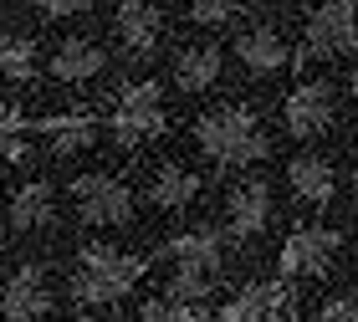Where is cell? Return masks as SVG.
I'll use <instances>...</instances> for the list:
<instances>
[{
	"instance_id": "1",
	"label": "cell",
	"mask_w": 358,
	"mask_h": 322,
	"mask_svg": "<svg viewBox=\"0 0 358 322\" xmlns=\"http://www.w3.org/2000/svg\"><path fill=\"white\" fill-rule=\"evenodd\" d=\"M143 256L138 251H123V246H108V240H92V246L77 251V266L67 277V297L77 302L83 312L92 307H113L118 297H128L143 277Z\"/></svg>"
},
{
	"instance_id": "2",
	"label": "cell",
	"mask_w": 358,
	"mask_h": 322,
	"mask_svg": "<svg viewBox=\"0 0 358 322\" xmlns=\"http://www.w3.org/2000/svg\"><path fill=\"white\" fill-rule=\"evenodd\" d=\"M194 143L210 164L220 169H246V164H262L271 138H266V123L262 112L246 108V103H220L210 108L200 123H194Z\"/></svg>"
},
{
	"instance_id": "3",
	"label": "cell",
	"mask_w": 358,
	"mask_h": 322,
	"mask_svg": "<svg viewBox=\"0 0 358 322\" xmlns=\"http://www.w3.org/2000/svg\"><path fill=\"white\" fill-rule=\"evenodd\" d=\"M72 205H77V220H87V225H128L134 220V189L118 174H103V169L72 180Z\"/></svg>"
},
{
	"instance_id": "4",
	"label": "cell",
	"mask_w": 358,
	"mask_h": 322,
	"mask_svg": "<svg viewBox=\"0 0 358 322\" xmlns=\"http://www.w3.org/2000/svg\"><path fill=\"white\" fill-rule=\"evenodd\" d=\"M358 46V0H322L307 15L302 57H348Z\"/></svg>"
},
{
	"instance_id": "5",
	"label": "cell",
	"mask_w": 358,
	"mask_h": 322,
	"mask_svg": "<svg viewBox=\"0 0 358 322\" xmlns=\"http://www.w3.org/2000/svg\"><path fill=\"white\" fill-rule=\"evenodd\" d=\"M164 133V98H159V82H134L123 87L118 108H113V138L123 149H138L143 138Z\"/></svg>"
},
{
	"instance_id": "6",
	"label": "cell",
	"mask_w": 358,
	"mask_h": 322,
	"mask_svg": "<svg viewBox=\"0 0 358 322\" xmlns=\"http://www.w3.org/2000/svg\"><path fill=\"white\" fill-rule=\"evenodd\" d=\"M338 251H343L338 230H328V225H297L282 246V277H322Z\"/></svg>"
},
{
	"instance_id": "7",
	"label": "cell",
	"mask_w": 358,
	"mask_h": 322,
	"mask_svg": "<svg viewBox=\"0 0 358 322\" xmlns=\"http://www.w3.org/2000/svg\"><path fill=\"white\" fill-rule=\"evenodd\" d=\"M333 112H338L333 82H297L282 103V123H287L292 138H317L322 128L333 123Z\"/></svg>"
},
{
	"instance_id": "8",
	"label": "cell",
	"mask_w": 358,
	"mask_h": 322,
	"mask_svg": "<svg viewBox=\"0 0 358 322\" xmlns=\"http://www.w3.org/2000/svg\"><path fill=\"white\" fill-rule=\"evenodd\" d=\"M52 307H57V297H52V281H46V266L26 261L0 281V317L26 322V317H46Z\"/></svg>"
},
{
	"instance_id": "9",
	"label": "cell",
	"mask_w": 358,
	"mask_h": 322,
	"mask_svg": "<svg viewBox=\"0 0 358 322\" xmlns=\"http://www.w3.org/2000/svg\"><path fill=\"white\" fill-rule=\"evenodd\" d=\"M113 31H118L128 57H154L164 41V10H159V0H118Z\"/></svg>"
},
{
	"instance_id": "10",
	"label": "cell",
	"mask_w": 358,
	"mask_h": 322,
	"mask_svg": "<svg viewBox=\"0 0 358 322\" xmlns=\"http://www.w3.org/2000/svg\"><path fill=\"white\" fill-rule=\"evenodd\" d=\"M282 312H292V277L246 281L215 317H225V322H262V317H282Z\"/></svg>"
},
{
	"instance_id": "11",
	"label": "cell",
	"mask_w": 358,
	"mask_h": 322,
	"mask_svg": "<svg viewBox=\"0 0 358 322\" xmlns=\"http://www.w3.org/2000/svg\"><path fill=\"white\" fill-rule=\"evenodd\" d=\"M271 225V189L266 180H241L231 195H225V230L236 240H256Z\"/></svg>"
},
{
	"instance_id": "12",
	"label": "cell",
	"mask_w": 358,
	"mask_h": 322,
	"mask_svg": "<svg viewBox=\"0 0 358 322\" xmlns=\"http://www.w3.org/2000/svg\"><path fill=\"white\" fill-rule=\"evenodd\" d=\"M231 52H236V61L251 77H271V72H282L292 61V46L282 41V31H276V26H246L231 41Z\"/></svg>"
},
{
	"instance_id": "13",
	"label": "cell",
	"mask_w": 358,
	"mask_h": 322,
	"mask_svg": "<svg viewBox=\"0 0 358 322\" xmlns=\"http://www.w3.org/2000/svg\"><path fill=\"white\" fill-rule=\"evenodd\" d=\"M220 72H225V52L215 41H189V46H179V57H174V67H169V77H174V87L179 92H210L220 82Z\"/></svg>"
},
{
	"instance_id": "14",
	"label": "cell",
	"mask_w": 358,
	"mask_h": 322,
	"mask_svg": "<svg viewBox=\"0 0 358 322\" xmlns=\"http://www.w3.org/2000/svg\"><path fill=\"white\" fill-rule=\"evenodd\" d=\"M103 67H108V52L92 36H67V41H57V52H52V77L57 82H72V87L97 82Z\"/></svg>"
},
{
	"instance_id": "15",
	"label": "cell",
	"mask_w": 358,
	"mask_h": 322,
	"mask_svg": "<svg viewBox=\"0 0 358 322\" xmlns=\"http://www.w3.org/2000/svg\"><path fill=\"white\" fill-rule=\"evenodd\" d=\"M200 195V174H194L189 164H174V159H164L154 174H149V205L154 210H185V205Z\"/></svg>"
},
{
	"instance_id": "16",
	"label": "cell",
	"mask_w": 358,
	"mask_h": 322,
	"mask_svg": "<svg viewBox=\"0 0 358 322\" xmlns=\"http://www.w3.org/2000/svg\"><path fill=\"white\" fill-rule=\"evenodd\" d=\"M287 184H292V195L302 205H328L333 189H338V174H333V164L322 154H297L287 164Z\"/></svg>"
},
{
	"instance_id": "17",
	"label": "cell",
	"mask_w": 358,
	"mask_h": 322,
	"mask_svg": "<svg viewBox=\"0 0 358 322\" xmlns=\"http://www.w3.org/2000/svg\"><path fill=\"white\" fill-rule=\"evenodd\" d=\"M6 215H10L15 230H46V225H52V215H57L52 184H46V180H26L21 189H10Z\"/></svg>"
},
{
	"instance_id": "18",
	"label": "cell",
	"mask_w": 358,
	"mask_h": 322,
	"mask_svg": "<svg viewBox=\"0 0 358 322\" xmlns=\"http://www.w3.org/2000/svg\"><path fill=\"white\" fill-rule=\"evenodd\" d=\"M220 271L225 266H194V261H169V286L164 292L179 302H210L220 286Z\"/></svg>"
},
{
	"instance_id": "19",
	"label": "cell",
	"mask_w": 358,
	"mask_h": 322,
	"mask_svg": "<svg viewBox=\"0 0 358 322\" xmlns=\"http://www.w3.org/2000/svg\"><path fill=\"white\" fill-rule=\"evenodd\" d=\"M169 261H194V266H225V246L215 230H179L164 246Z\"/></svg>"
},
{
	"instance_id": "20",
	"label": "cell",
	"mask_w": 358,
	"mask_h": 322,
	"mask_svg": "<svg viewBox=\"0 0 358 322\" xmlns=\"http://www.w3.org/2000/svg\"><path fill=\"white\" fill-rule=\"evenodd\" d=\"M0 77H6V82L36 77V41L15 36V31H0Z\"/></svg>"
},
{
	"instance_id": "21",
	"label": "cell",
	"mask_w": 358,
	"mask_h": 322,
	"mask_svg": "<svg viewBox=\"0 0 358 322\" xmlns=\"http://www.w3.org/2000/svg\"><path fill=\"white\" fill-rule=\"evenodd\" d=\"M138 317L143 322H205V317H215V307L210 302H179V297H149V302H138Z\"/></svg>"
},
{
	"instance_id": "22",
	"label": "cell",
	"mask_w": 358,
	"mask_h": 322,
	"mask_svg": "<svg viewBox=\"0 0 358 322\" xmlns=\"http://www.w3.org/2000/svg\"><path fill=\"white\" fill-rule=\"evenodd\" d=\"M46 133H52L57 154H77V149H92L97 143V123L92 118H57V123H46Z\"/></svg>"
},
{
	"instance_id": "23",
	"label": "cell",
	"mask_w": 358,
	"mask_h": 322,
	"mask_svg": "<svg viewBox=\"0 0 358 322\" xmlns=\"http://www.w3.org/2000/svg\"><path fill=\"white\" fill-rule=\"evenodd\" d=\"M189 6V21H200V26H220V21H231V15L246 6V0H185Z\"/></svg>"
},
{
	"instance_id": "24",
	"label": "cell",
	"mask_w": 358,
	"mask_h": 322,
	"mask_svg": "<svg viewBox=\"0 0 358 322\" xmlns=\"http://www.w3.org/2000/svg\"><path fill=\"white\" fill-rule=\"evenodd\" d=\"M31 159V143L21 128H0V169H15V164H26Z\"/></svg>"
},
{
	"instance_id": "25",
	"label": "cell",
	"mask_w": 358,
	"mask_h": 322,
	"mask_svg": "<svg viewBox=\"0 0 358 322\" xmlns=\"http://www.w3.org/2000/svg\"><path fill=\"white\" fill-rule=\"evenodd\" d=\"M317 317H322V322H358V297H353V292H343V297H328Z\"/></svg>"
},
{
	"instance_id": "26",
	"label": "cell",
	"mask_w": 358,
	"mask_h": 322,
	"mask_svg": "<svg viewBox=\"0 0 358 322\" xmlns=\"http://www.w3.org/2000/svg\"><path fill=\"white\" fill-rule=\"evenodd\" d=\"M41 15H52V21H67V15H83L92 10V0H31Z\"/></svg>"
},
{
	"instance_id": "27",
	"label": "cell",
	"mask_w": 358,
	"mask_h": 322,
	"mask_svg": "<svg viewBox=\"0 0 358 322\" xmlns=\"http://www.w3.org/2000/svg\"><path fill=\"white\" fill-rule=\"evenodd\" d=\"M21 123H26V112L15 108V103H6V98H0V128H21Z\"/></svg>"
},
{
	"instance_id": "28",
	"label": "cell",
	"mask_w": 358,
	"mask_h": 322,
	"mask_svg": "<svg viewBox=\"0 0 358 322\" xmlns=\"http://www.w3.org/2000/svg\"><path fill=\"white\" fill-rule=\"evenodd\" d=\"M353 184H358V159H353Z\"/></svg>"
},
{
	"instance_id": "29",
	"label": "cell",
	"mask_w": 358,
	"mask_h": 322,
	"mask_svg": "<svg viewBox=\"0 0 358 322\" xmlns=\"http://www.w3.org/2000/svg\"><path fill=\"white\" fill-rule=\"evenodd\" d=\"M353 92H358V72H353Z\"/></svg>"
},
{
	"instance_id": "30",
	"label": "cell",
	"mask_w": 358,
	"mask_h": 322,
	"mask_svg": "<svg viewBox=\"0 0 358 322\" xmlns=\"http://www.w3.org/2000/svg\"><path fill=\"white\" fill-rule=\"evenodd\" d=\"M0 246H6V235H0Z\"/></svg>"
}]
</instances>
